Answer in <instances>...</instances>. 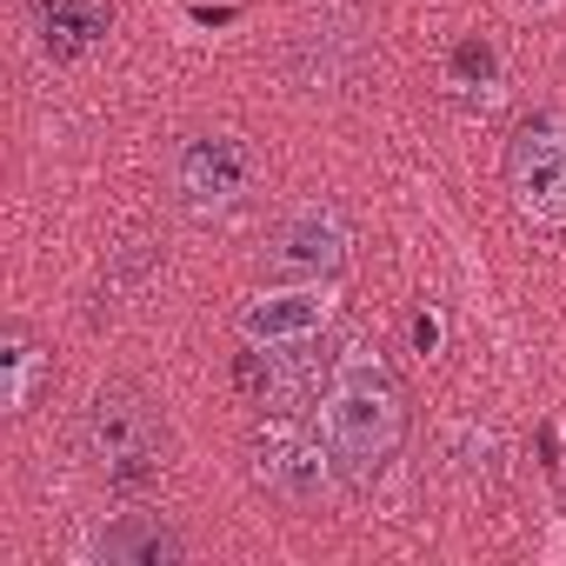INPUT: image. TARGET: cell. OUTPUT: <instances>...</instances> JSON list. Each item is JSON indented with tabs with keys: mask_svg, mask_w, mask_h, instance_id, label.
<instances>
[{
	"mask_svg": "<svg viewBox=\"0 0 566 566\" xmlns=\"http://www.w3.org/2000/svg\"><path fill=\"white\" fill-rule=\"evenodd\" d=\"M321 433L347 480H374L407 440V387L374 347H347L321 394Z\"/></svg>",
	"mask_w": 566,
	"mask_h": 566,
	"instance_id": "1",
	"label": "cell"
},
{
	"mask_svg": "<svg viewBox=\"0 0 566 566\" xmlns=\"http://www.w3.org/2000/svg\"><path fill=\"white\" fill-rule=\"evenodd\" d=\"M347 247H354V233H347L340 207H327V200L294 207L287 220H280V233H273V260L294 266V273H307V280L340 273L347 266Z\"/></svg>",
	"mask_w": 566,
	"mask_h": 566,
	"instance_id": "7",
	"label": "cell"
},
{
	"mask_svg": "<svg viewBox=\"0 0 566 566\" xmlns=\"http://www.w3.org/2000/svg\"><path fill=\"white\" fill-rule=\"evenodd\" d=\"M260 160L240 134H193L180 154H174V193L193 220H220L247 200Z\"/></svg>",
	"mask_w": 566,
	"mask_h": 566,
	"instance_id": "5",
	"label": "cell"
},
{
	"mask_svg": "<svg viewBox=\"0 0 566 566\" xmlns=\"http://www.w3.org/2000/svg\"><path fill=\"white\" fill-rule=\"evenodd\" d=\"M253 480L266 493H280V500H294V506L321 500L334 486V447H327V433L307 427V420H294V413L260 420V433H253Z\"/></svg>",
	"mask_w": 566,
	"mask_h": 566,
	"instance_id": "4",
	"label": "cell"
},
{
	"mask_svg": "<svg viewBox=\"0 0 566 566\" xmlns=\"http://www.w3.org/2000/svg\"><path fill=\"white\" fill-rule=\"evenodd\" d=\"M513 8H520V14H553L559 0H513Z\"/></svg>",
	"mask_w": 566,
	"mask_h": 566,
	"instance_id": "13",
	"label": "cell"
},
{
	"mask_svg": "<svg viewBox=\"0 0 566 566\" xmlns=\"http://www.w3.org/2000/svg\"><path fill=\"white\" fill-rule=\"evenodd\" d=\"M34 21H41L48 54L74 61V54H87L114 28V0H34Z\"/></svg>",
	"mask_w": 566,
	"mask_h": 566,
	"instance_id": "8",
	"label": "cell"
},
{
	"mask_svg": "<svg viewBox=\"0 0 566 566\" xmlns=\"http://www.w3.org/2000/svg\"><path fill=\"white\" fill-rule=\"evenodd\" d=\"M493 81H500V61H493L486 41L453 48V87H493Z\"/></svg>",
	"mask_w": 566,
	"mask_h": 566,
	"instance_id": "11",
	"label": "cell"
},
{
	"mask_svg": "<svg viewBox=\"0 0 566 566\" xmlns=\"http://www.w3.org/2000/svg\"><path fill=\"white\" fill-rule=\"evenodd\" d=\"M506 187L533 227H566V114H526L513 127Z\"/></svg>",
	"mask_w": 566,
	"mask_h": 566,
	"instance_id": "3",
	"label": "cell"
},
{
	"mask_svg": "<svg viewBox=\"0 0 566 566\" xmlns=\"http://www.w3.org/2000/svg\"><path fill=\"white\" fill-rule=\"evenodd\" d=\"M413 347H420V354H433V347H440V321H433V314H420V321H413Z\"/></svg>",
	"mask_w": 566,
	"mask_h": 566,
	"instance_id": "12",
	"label": "cell"
},
{
	"mask_svg": "<svg viewBox=\"0 0 566 566\" xmlns=\"http://www.w3.org/2000/svg\"><path fill=\"white\" fill-rule=\"evenodd\" d=\"M87 559H107V566H174L180 559V533H167L160 520H114L107 533L87 539Z\"/></svg>",
	"mask_w": 566,
	"mask_h": 566,
	"instance_id": "9",
	"label": "cell"
},
{
	"mask_svg": "<svg viewBox=\"0 0 566 566\" xmlns=\"http://www.w3.org/2000/svg\"><path fill=\"white\" fill-rule=\"evenodd\" d=\"M81 453H87V467H94L107 486L140 493V486H154V480H160L167 420H160V407H154L134 380H107V387L87 400Z\"/></svg>",
	"mask_w": 566,
	"mask_h": 566,
	"instance_id": "2",
	"label": "cell"
},
{
	"mask_svg": "<svg viewBox=\"0 0 566 566\" xmlns=\"http://www.w3.org/2000/svg\"><path fill=\"white\" fill-rule=\"evenodd\" d=\"M34 374H41V354L21 327H8V340H0V407L21 413L28 394H34Z\"/></svg>",
	"mask_w": 566,
	"mask_h": 566,
	"instance_id": "10",
	"label": "cell"
},
{
	"mask_svg": "<svg viewBox=\"0 0 566 566\" xmlns=\"http://www.w3.org/2000/svg\"><path fill=\"white\" fill-rule=\"evenodd\" d=\"M327 321H334L327 280H307V287H273V294H253L240 307V340L247 347H301Z\"/></svg>",
	"mask_w": 566,
	"mask_h": 566,
	"instance_id": "6",
	"label": "cell"
}]
</instances>
